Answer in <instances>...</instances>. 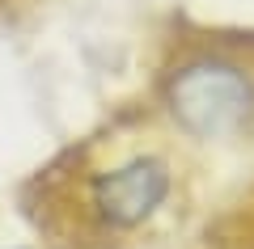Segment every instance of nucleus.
<instances>
[{
	"label": "nucleus",
	"instance_id": "f257e3e1",
	"mask_svg": "<svg viewBox=\"0 0 254 249\" xmlns=\"http://www.w3.org/2000/svg\"><path fill=\"white\" fill-rule=\"evenodd\" d=\"M165 106L187 135L225 140L254 114V76L229 55L199 51L165 76Z\"/></svg>",
	"mask_w": 254,
	"mask_h": 249
},
{
	"label": "nucleus",
	"instance_id": "f03ea898",
	"mask_svg": "<svg viewBox=\"0 0 254 249\" xmlns=\"http://www.w3.org/2000/svg\"><path fill=\"white\" fill-rule=\"evenodd\" d=\"M165 195H170V169L157 156H136L93 178L89 207L106 228H136L165 203Z\"/></svg>",
	"mask_w": 254,
	"mask_h": 249
}]
</instances>
